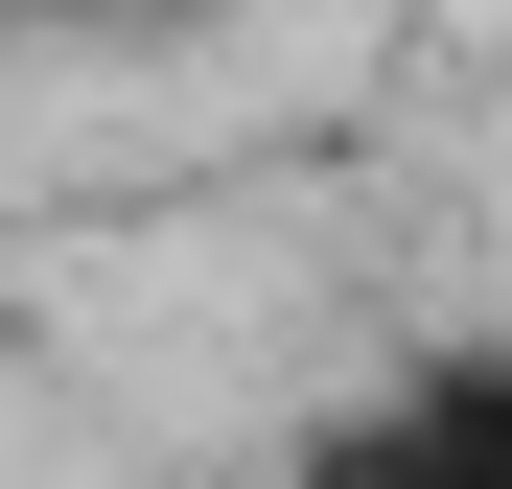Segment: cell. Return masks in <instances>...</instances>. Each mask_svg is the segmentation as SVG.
I'll use <instances>...</instances> for the list:
<instances>
[{
  "mask_svg": "<svg viewBox=\"0 0 512 489\" xmlns=\"http://www.w3.org/2000/svg\"><path fill=\"white\" fill-rule=\"evenodd\" d=\"M280 489H512V350H419V373L350 396Z\"/></svg>",
  "mask_w": 512,
  "mask_h": 489,
  "instance_id": "6da1fadb",
  "label": "cell"
}]
</instances>
